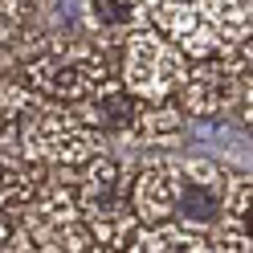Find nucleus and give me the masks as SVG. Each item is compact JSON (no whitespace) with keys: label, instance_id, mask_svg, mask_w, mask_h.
Masks as SVG:
<instances>
[{"label":"nucleus","instance_id":"nucleus-1","mask_svg":"<svg viewBox=\"0 0 253 253\" xmlns=\"http://www.w3.org/2000/svg\"><path fill=\"white\" fill-rule=\"evenodd\" d=\"M229 176L209 160H155L131 184V204L143 225L155 220H188L209 229L220 220Z\"/></svg>","mask_w":253,"mask_h":253},{"label":"nucleus","instance_id":"nucleus-2","mask_svg":"<svg viewBox=\"0 0 253 253\" xmlns=\"http://www.w3.org/2000/svg\"><path fill=\"white\" fill-rule=\"evenodd\" d=\"M155 29L188 57L229 53L253 29V0H160Z\"/></svg>","mask_w":253,"mask_h":253},{"label":"nucleus","instance_id":"nucleus-3","mask_svg":"<svg viewBox=\"0 0 253 253\" xmlns=\"http://www.w3.org/2000/svg\"><path fill=\"white\" fill-rule=\"evenodd\" d=\"M131 171L119 160H106L98 151L94 160L82 164V176H78V209L82 220L94 237V249H135L139 237V216L131 204Z\"/></svg>","mask_w":253,"mask_h":253},{"label":"nucleus","instance_id":"nucleus-4","mask_svg":"<svg viewBox=\"0 0 253 253\" xmlns=\"http://www.w3.org/2000/svg\"><path fill=\"white\" fill-rule=\"evenodd\" d=\"M21 139L33 160L57 164V168H82L86 160L102 151V131L94 123H86L78 110L49 106L37 98L21 115Z\"/></svg>","mask_w":253,"mask_h":253},{"label":"nucleus","instance_id":"nucleus-5","mask_svg":"<svg viewBox=\"0 0 253 253\" xmlns=\"http://www.w3.org/2000/svg\"><path fill=\"white\" fill-rule=\"evenodd\" d=\"M25 74L33 82V90L49 94L57 102H82L110 82L106 57L82 41H53L45 49H37L29 57Z\"/></svg>","mask_w":253,"mask_h":253},{"label":"nucleus","instance_id":"nucleus-6","mask_svg":"<svg viewBox=\"0 0 253 253\" xmlns=\"http://www.w3.org/2000/svg\"><path fill=\"white\" fill-rule=\"evenodd\" d=\"M123 86L143 102H168L188 82V53L160 29H135L123 45Z\"/></svg>","mask_w":253,"mask_h":253},{"label":"nucleus","instance_id":"nucleus-7","mask_svg":"<svg viewBox=\"0 0 253 253\" xmlns=\"http://www.w3.org/2000/svg\"><path fill=\"white\" fill-rule=\"evenodd\" d=\"M17 249H94V237L82 220L74 188L45 184L25 216V233L12 237Z\"/></svg>","mask_w":253,"mask_h":253},{"label":"nucleus","instance_id":"nucleus-8","mask_svg":"<svg viewBox=\"0 0 253 253\" xmlns=\"http://www.w3.org/2000/svg\"><path fill=\"white\" fill-rule=\"evenodd\" d=\"M245 82H249V70L233 49L212 53V57H196V70H188V82L180 90L184 110L188 115H204V119L229 115L241 102Z\"/></svg>","mask_w":253,"mask_h":253},{"label":"nucleus","instance_id":"nucleus-9","mask_svg":"<svg viewBox=\"0 0 253 253\" xmlns=\"http://www.w3.org/2000/svg\"><path fill=\"white\" fill-rule=\"evenodd\" d=\"M212 249H253V176H229L225 209L212 225Z\"/></svg>","mask_w":253,"mask_h":253},{"label":"nucleus","instance_id":"nucleus-10","mask_svg":"<svg viewBox=\"0 0 253 253\" xmlns=\"http://www.w3.org/2000/svg\"><path fill=\"white\" fill-rule=\"evenodd\" d=\"M160 0H86L90 25L106 37H131L135 29L155 25Z\"/></svg>","mask_w":253,"mask_h":253},{"label":"nucleus","instance_id":"nucleus-11","mask_svg":"<svg viewBox=\"0 0 253 253\" xmlns=\"http://www.w3.org/2000/svg\"><path fill=\"white\" fill-rule=\"evenodd\" d=\"M135 249H151V253H176V249H212V233L188 220H155V225L139 229Z\"/></svg>","mask_w":253,"mask_h":253},{"label":"nucleus","instance_id":"nucleus-12","mask_svg":"<svg viewBox=\"0 0 253 253\" xmlns=\"http://www.w3.org/2000/svg\"><path fill=\"white\" fill-rule=\"evenodd\" d=\"M184 131V115L168 102H143L139 98V115L131 126V143L139 147H164V143H176Z\"/></svg>","mask_w":253,"mask_h":253},{"label":"nucleus","instance_id":"nucleus-13","mask_svg":"<svg viewBox=\"0 0 253 253\" xmlns=\"http://www.w3.org/2000/svg\"><path fill=\"white\" fill-rule=\"evenodd\" d=\"M33 196V180H29V168L21 160H12L8 151H0V209H12V204H25Z\"/></svg>","mask_w":253,"mask_h":253},{"label":"nucleus","instance_id":"nucleus-14","mask_svg":"<svg viewBox=\"0 0 253 253\" xmlns=\"http://www.w3.org/2000/svg\"><path fill=\"white\" fill-rule=\"evenodd\" d=\"M237 119H241V123H245V131L253 135V74H249V82H245L241 102H237Z\"/></svg>","mask_w":253,"mask_h":253},{"label":"nucleus","instance_id":"nucleus-15","mask_svg":"<svg viewBox=\"0 0 253 253\" xmlns=\"http://www.w3.org/2000/svg\"><path fill=\"white\" fill-rule=\"evenodd\" d=\"M233 53H237V57H241V61H245V70L253 74V29H249V37H245L241 45H237V49H233Z\"/></svg>","mask_w":253,"mask_h":253},{"label":"nucleus","instance_id":"nucleus-16","mask_svg":"<svg viewBox=\"0 0 253 253\" xmlns=\"http://www.w3.org/2000/svg\"><path fill=\"white\" fill-rule=\"evenodd\" d=\"M4 241H8V229H4V220H0V249H4Z\"/></svg>","mask_w":253,"mask_h":253}]
</instances>
